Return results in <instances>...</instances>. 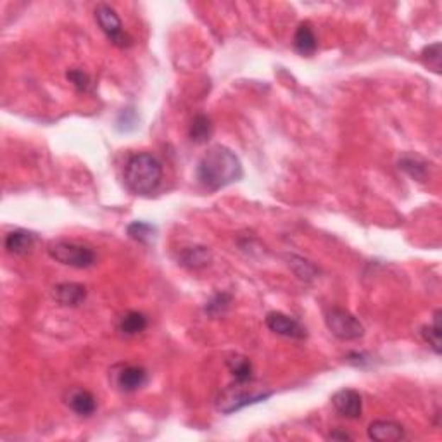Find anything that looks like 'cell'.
Instances as JSON below:
<instances>
[{
    "label": "cell",
    "mask_w": 442,
    "mask_h": 442,
    "mask_svg": "<svg viewBox=\"0 0 442 442\" xmlns=\"http://www.w3.org/2000/svg\"><path fill=\"white\" fill-rule=\"evenodd\" d=\"M272 390H266L254 378L249 380H235L228 387L218 394L216 408L223 415H232L235 411L248 408L250 404L261 403L272 396Z\"/></svg>",
    "instance_id": "cell-3"
},
{
    "label": "cell",
    "mask_w": 442,
    "mask_h": 442,
    "mask_svg": "<svg viewBox=\"0 0 442 442\" xmlns=\"http://www.w3.org/2000/svg\"><path fill=\"white\" fill-rule=\"evenodd\" d=\"M209 250L206 248H190L183 253L182 265L190 266V268H201V266L209 265Z\"/></svg>",
    "instance_id": "cell-21"
},
{
    "label": "cell",
    "mask_w": 442,
    "mask_h": 442,
    "mask_svg": "<svg viewBox=\"0 0 442 442\" xmlns=\"http://www.w3.org/2000/svg\"><path fill=\"white\" fill-rule=\"evenodd\" d=\"M332 404L341 416L356 420L363 413V397L354 389H341L332 396Z\"/></svg>",
    "instance_id": "cell-8"
},
{
    "label": "cell",
    "mask_w": 442,
    "mask_h": 442,
    "mask_svg": "<svg viewBox=\"0 0 442 442\" xmlns=\"http://www.w3.org/2000/svg\"><path fill=\"white\" fill-rule=\"evenodd\" d=\"M226 366H228L230 373H232L235 380H249L253 378V365L245 356H235L226 360Z\"/></svg>",
    "instance_id": "cell-19"
},
{
    "label": "cell",
    "mask_w": 442,
    "mask_h": 442,
    "mask_svg": "<svg viewBox=\"0 0 442 442\" xmlns=\"http://www.w3.org/2000/svg\"><path fill=\"white\" fill-rule=\"evenodd\" d=\"M147 328V316L138 311H128L119 320L118 330L126 337H135Z\"/></svg>",
    "instance_id": "cell-15"
},
{
    "label": "cell",
    "mask_w": 442,
    "mask_h": 442,
    "mask_svg": "<svg viewBox=\"0 0 442 442\" xmlns=\"http://www.w3.org/2000/svg\"><path fill=\"white\" fill-rule=\"evenodd\" d=\"M441 311L437 309L436 313H433V320L432 324L424 326L421 328V336H424L425 342L430 346V348L433 349V353L436 354H441Z\"/></svg>",
    "instance_id": "cell-18"
},
{
    "label": "cell",
    "mask_w": 442,
    "mask_h": 442,
    "mask_svg": "<svg viewBox=\"0 0 442 442\" xmlns=\"http://www.w3.org/2000/svg\"><path fill=\"white\" fill-rule=\"evenodd\" d=\"M67 404L78 416H90L97 409V401L92 396V392L85 389L71 390L70 396H67Z\"/></svg>",
    "instance_id": "cell-13"
},
{
    "label": "cell",
    "mask_w": 442,
    "mask_h": 442,
    "mask_svg": "<svg viewBox=\"0 0 442 442\" xmlns=\"http://www.w3.org/2000/svg\"><path fill=\"white\" fill-rule=\"evenodd\" d=\"M421 57H424V61L427 62L429 67H432L437 74L441 73V42L425 47L424 53H421Z\"/></svg>",
    "instance_id": "cell-23"
},
{
    "label": "cell",
    "mask_w": 442,
    "mask_h": 442,
    "mask_svg": "<svg viewBox=\"0 0 442 442\" xmlns=\"http://www.w3.org/2000/svg\"><path fill=\"white\" fill-rule=\"evenodd\" d=\"M47 253L54 261L61 263L71 268H90L95 265V253L89 245L78 244V242L55 241L50 242Z\"/></svg>",
    "instance_id": "cell-4"
},
{
    "label": "cell",
    "mask_w": 442,
    "mask_h": 442,
    "mask_svg": "<svg viewBox=\"0 0 442 442\" xmlns=\"http://www.w3.org/2000/svg\"><path fill=\"white\" fill-rule=\"evenodd\" d=\"M230 304H232V296H230V294L221 292V294H216L213 299L206 302L204 311L211 314V316H220V314H223L226 309L230 308Z\"/></svg>",
    "instance_id": "cell-22"
},
{
    "label": "cell",
    "mask_w": 442,
    "mask_h": 442,
    "mask_svg": "<svg viewBox=\"0 0 442 442\" xmlns=\"http://www.w3.org/2000/svg\"><path fill=\"white\" fill-rule=\"evenodd\" d=\"M35 242H37V235L33 232H28V230H14L6 235V241H4V248L9 254L14 256H25V254L31 253V249L35 248Z\"/></svg>",
    "instance_id": "cell-12"
},
{
    "label": "cell",
    "mask_w": 442,
    "mask_h": 442,
    "mask_svg": "<svg viewBox=\"0 0 442 442\" xmlns=\"http://www.w3.org/2000/svg\"><path fill=\"white\" fill-rule=\"evenodd\" d=\"M67 79H70V82L73 83V85L77 87L79 92H87V90L90 89V78L87 77V74L83 73V71L71 70L70 73H67Z\"/></svg>",
    "instance_id": "cell-24"
},
{
    "label": "cell",
    "mask_w": 442,
    "mask_h": 442,
    "mask_svg": "<svg viewBox=\"0 0 442 442\" xmlns=\"http://www.w3.org/2000/svg\"><path fill=\"white\" fill-rule=\"evenodd\" d=\"M326 328L341 341H358L365 336V326L354 314L342 308H330L325 314Z\"/></svg>",
    "instance_id": "cell-5"
},
{
    "label": "cell",
    "mask_w": 442,
    "mask_h": 442,
    "mask_svg": "<svg viewBox=\"0 0 442 442\" xmlns=\"http://www.w3.org/2000/svg\"><path fill=\"white\" fill-rule=\"evenodd\" d=\"M316 47L318 42L311 25L309 23H301L296 35H294V49L301 55H313L316 53Z\"/></svg>",
    "instance_id": "cell-14"
},
{
    "label": "cell",
    "mask_w": 442,
    "mask_h": 442,
    "mask_svg": "<svg viewBox=\"0 0 442 442\" xmlns=\"http://www.w3.org/2000/svg\"><path fill=\"white\" fill-rule=\"evenodd\" d=\"M95 21L101 26V30L104 31L106 37L111 40V43L121 47V49L131 45L130 35L123 30L121 19H119V16L113 7L107 6V4H99L95 7Z\"/></svg>",
    "instance_id": "cell-6"
},
{
    "label": "cell",
    "mask_w": 442,
    "mask_h": 442,
    "mask_svg": "<svg viewBox=\"0 0 442 442\" xmlns=\"http://www.w3.org/2000/svg\"><path fill=\"white\" fill-rule=\"evenodd\" d=\"M162 182V165L149 153L133 154L125 165V185L135 195H153Z\"/></svg>",
    "instance_id": "cell-2"
},
{
    "label": "cell",
    "mask_w": 442,
    "mask_h": 442,
    "mask_svg": "<svg viewBox=\"0 0 442 442\" xmlns=\"http://www.w3.org/2000/svg\"><path fill=\"white\" fill-rule=\"evenodd\" d=\"M213 135V123L206 114H197L190 125L189 137L194 143H206Z\"/></svg>",
    "instance_id": "cell-16"
},
{
    "label": "cell",
    "mask_w": 442,
    "mask_h": 442,
    "mask_svg": "<svg viewBox=\"0 0 442 442\" xmlns=\"http://www.w3.org/2000/svg\"><path fill=\"white\" fill-rule=\"evenodd\" d=\"M399 168L418 182H424L427 177V162L416 156H404L399 161Z\"/></svg>",
    "instance_id": "cell-20"
},
{
    "label": "cell",
    "mask_w": 442,
    "mask_h": 442,
    "mask_svg": "<svg viewBox=\"0 0 442 442\" xmlns=\"http://www.w3.org/2000/svg\"><path fill=\"white\" fill-rule=\"evenodd\" d=\"M265 324L277 336L287 337V338H296V341H302L306 338V328L302 326L296 318L289 316V314L280 313V311H272L266 314Z\"/></svg>",
    "instance_id": "cell-7"
},
{
    "label": "cell",
    "mask_w": 442,
    "mask_h": 442,
    "mask_svg": "<svg viewBox=\"0 0 442 442\" xmlns=\"http://www.w3.org/2000/svg\"><path fill=\"white\" fill-rule=\"evenodd\" d=\"M244 177L241 159L225 145L209 147L197 165V180L209 192L225 189Z\"/></svg>",
    "instance_id": "cell-1"
},
{
    "label": "cell",
    "mask_w": 442,
    "mask_h": 442,
    "mask_svg": "<svg viewBox=\"0 0 442 442\" xmlns=\"http://www.w3.org/2000/svg\"><path fill=\"white\" fill-rule=\"evenodd\" d=\"M53 297L61 306L77 308V306H79L87 299V287L82 284H74V282L59 284L53 289Z\"/></svg>",
    "instance_id": "cell-10"
},
{
    "label": "cell",
    "mask_w": 442,
    "mask_h": 442,
    "mask_svg": "<svg viewBox=\"0 0 442 442\" xmlns=\"http://www.w3.org/2000/svg\"><path fill=\"white\" fill-rule=\"evenodd\" d=\"M114 384L121 392H137L147 384V372L137 365H119L114 372Z\"/></svg>",
    "instance_id": "cell-9"
},
{
    "label": "cell",
    "mask_w": 442,
    "mask_h": 442,
    "mask_svg": "<svg viewBox=\"0 0 442 442\" xmlns=\"http://www.w3.org/2000/svg\"><path fill=\"white\" fill-rule=\"evenodd\" d=\"M330 439L349 441V439H351V436H348V433H344V432H332V433H330Z\"/></svg>",
    "instance_id": "cell-25"
},
{
    "label": "cell",
    "mask_w": 442,
    "mask_h": 442,
    "mask_svg": "<svg viewBox=\"0 0 442 442\" xmlns=\"http://www.w3.org/2000/svg\"><path fill=\"white\" fill-rule=\"evenodd\" d=\"M126 233L138 244H150L156 238V226L147 221H133L126 226Z\"/></svg>",
    "instance_id": "cell-17"
},
{
    "label": "cell",
    "mask_w": 442,
    "mask_h": 442,
    "mask_svg": "<svg viewBox=\"0 0 442 442\" xmlns=\"http://www.w3.org/2000/svg\"><path fill=\"white\" fill-rule=\"evenodd\" d=\"M368 437L377 442H394L401 441L406 437V432L403 425L396 424L390 420H377L370 424L368 427Z\"/></svg>",
    "instance_id": "cell-11"
}]
</instances>
